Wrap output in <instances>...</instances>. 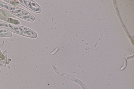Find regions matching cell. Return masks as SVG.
Returning <instances> with one entry per match:
<instances>
[{
  "label": "cell",
  "mask_w": 134,
  "mask_h": 89,
  "mask_svg": "<svg viewBox=\"0 0 134 89\" xmlns=\"http://www.w3.org/2000/svg\"><path fill=\"white\" fill-rule=\"evenodd\" d=\"M14 31L20 34L29 37L35 38L37 36V34L35 32L23 26L15 27Z\"/></svg>",
  "instance_id": "obj_1"
},
{
  "label": "cell",
  "mask_w": 134,
  "mask_h": 89,
  "mask_svg": "<svg viewBox=\"0 0 134 89\" xmlns=\"http://www.w3.org/2000/svg\"><path fill=\"white\" fill-rule=\"evenodd\" d=\"M22 4L30 10L36 13H40L42 9L36 3L32 0L20 1Z\"/></svg>",
  "instance_id": "obj_2"
},
{
  "label": "cell",
  "mask_w": 134,
  "mask_h": 89,
  "mask_svg": "<svg viewBox=\"0 0 134 89\" xmlns=\"http://www.w3.org/2000/svg\"><path fill=\"white\" fill-rule=\"evenodd\" d=\"M12 33L6 30L0 28V36L5 37H10L12 35Z\"/></svg>",
  "instance_id": "obj_3"
},
{
  "label": "cell",
  "mask_w": 134,
  "mask_h": 89,
  "mask_svg": "<svg viewBox=\"0 0 134 89\" xmlns=\"http://www.w3.org/2000/svg\"><path fill=\"white\" fill-rule=\"evenodd\" d=\"M58 49L57 48L56 49L53 51V52L51 53V54H50L51 55H52L54 53H55L58 50Z\"/></svg>",
  "instance_id": "obj_4"
}]
</instances>
